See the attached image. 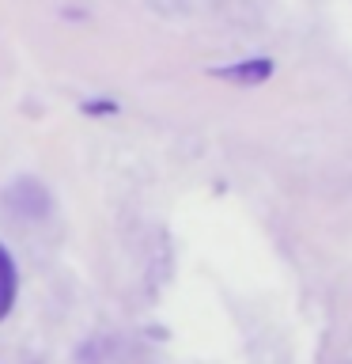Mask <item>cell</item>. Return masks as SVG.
I'll return each mask as SVG.
<instances>
[{
	"label": "cell",
	"instance_id": "obj_1",
	"mask_svg": "<svg viewBox=\"0 0 352 364\" xmlns=\"http://www.w3.org/2000/svg\"><path fill=\"white\" fill-rule=\"evenodd\" d=\"M16 292H19V273L11 262L8 247L0 243V318H8V311L16 307Z\"/></svg>",
	"mask_w": 352,
	"mask_h": 364
},
{
	"label": "cell",
	"instance_id": "obj_2",
	"mask_svg": "<svg viewBox=\"0 0 352 364\" xmlns=\"http://www.w3.org/2000/svg\"><path fill=\"white\" fill-rule=\"evenodd\" d=\"M273 73V61H243V65H227V68H216V76L224 80H235V84H261Z\"/></svg>",
	"mask_w": 352,
	"mask_h": 364
}]
</instances>
